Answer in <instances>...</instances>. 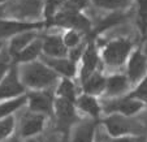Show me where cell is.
<instances>
[{
	"instance_id": "obj_1",
	"label": "cell",
	"mask_w": 147,
	"mask_h": 142,
	"mask_svg": "<svg viewBox=\"0 0 147 142\" xmlns=\"http://www.w3.org/2000/svg\"><path fill=\"white\" fill-rule=\"evenodd\" d=\"M17 67L22 84L26 89H30L31 91L50 90V87L60 80V77L43 60H36Z\"/></svg>"
},
{
	"instance_id": "obj_2",
	"label": "cell",
	"mask_w": 147,
	"mask_h": 142,
	"mask_svg": "<svg viewBox=\"0 0 147 142\" xmlns=\"http://www.w3.org/2000/svg\"><path fill=\"white\" fill-rule=\"evenodd\" d=\"M133 51V42L128 38L112 39L106 42L102 47H99L102 64L112 69H119L126 65V62Z\"/></svg>"
},
{
	"instance_id": "obj_3",
	"label": "cell",
	"mask_w": 147,
	"mask_h": 142,
	"mask_svg": "<svg viewBox=\"0 0 147 142\" xmlns=\"http://www.w3.org/2000/svg\"><path fill=\"white\" fill-rule=\"evenodd\" d=\"M47 28L46 21H24L16 18L0 20V41L5 42L25 31H40Z\"/></svg>"
},
{
	"instance_id": "obj_4",
	"label": "cell",
	"mask_w": 147,
	"mask_h": 142,
	"mask_svg": "<svg viewBox=\"0 0 147 142\" xmlns=\"http://www.w3.org/2000/svg\"><path fill=\"white\" fill-rule=\"evenodd\" d=\"M100 64H102V60H100L99 47L95 45L94 41H89L87 45H85L80 64H78V74H80L81 82H83L95 72L100 70Z\"/></svg>"
},
{
	"instance_id": "obj_5",
	"label": "cell",
	"mask_w": 147,
	"mask_h": 142,
	"mask_svg": "<svg viewBox=\"0 0 147 142\" xmlns=\"http://www.w3.org/2000/svg\"><path fill=\"white\" fill-rule=\"evenodd\" d=\"M26 93V87L21 81L18 67L13 64L9 72L0 81V102L22 97Z\"/></svg>"
},
{
	"instance_id": "obj_6",
	"label": "cell",
	"mask_w": 147,
	"mask_h": 142,
	"mask_svg": "<svg viewBox=\"0 0 147 142\" xmlns=\"http://www.w3.org/2000/svg\"><path fill=\"white\" fill-rule=\"evenodd\" d=\"M125 68H126L125 74L131 86H136L147 74V56L142 52L141 48H134L126 62Z\"/></svg>"
},
{
	"instance_id": "obj_7",
	"label": "cell",
	"mask_w": 147,
	"mask_h": 142,
	"mask_svg": "<svg viewBox=\"0 0 147 142\" xmlns=\"http://www.w3.org/2000/svg\"><path fill=\"white\" fill-rule=\"evenodd\" d=\"M144 104L141 103L139 100L131 98L129 94L120 98H112L109 102H107L104 106V111L107 114H119L122 116H133L137 112H139L143 108Z\"/></svg>"
},
{
	"instance_id": "obj_8",
	"label": "cell",
	"mask_w": 147,
	"mask_h": 142,
	"mask_svg": "<svg viewBox=\"0 0 147 142\" xmlns=\"http://www.w3.org/2000/svg\"><path fill=\"white\" fill-rule=\"evenodd\" d=\"M28 104L29 110L34 114H51L55 104V98L50 90L43 91H31L28 95Z\"/></svg>"
},
{
	"instance_id": "obj_9",
	"label": "cell",
	"mask_w": 147,
	"mask_h": 142,
	"mask_svg": "<svg viewBox=\"0 0 147 142\" xmlns=\"http://www.w3.org/2000/svg\"><path fill=\"white\" fill-rule=\"evenodd\" d=\"M40 60L46 63L60 78H74L78 74V63L69 57H47L42 55Z\"/></svg>"
},
{
	"instance_id": "obj_10",
	"label": "cell",
	"mask_w": 147,
	"mask_h": 142,
	"mask_svg": "<svg viewBox=\"0 0 147 142\" xmlns=\"http://www.w3.org/2000/svg\"><path fill=\"white\" fill-rule=\"evenodd\" d=\"M104 125H106V129L109 133V136L115 137V138L125 137L134 132V124L129 120V117L119 114L109 115V117L104 120Z\"/></svg>"
},
{
	"instance_id": "obj_11",
	"label": "cell",
	"mask_w": 147,
	"mask_h": 142,
	"mask_svg": "<svg viewBox=\"0 0 147 142\" xmlns=\"http://www.w3.org/2000/svg\"><path fill=\"white\" fill-rule=\"evenodd\" d=\"M43 56L47 57H68L69 51L65 47L61 34H48L42 37Z\"/></svg>"
},
{
	"instance_id": "obj_12",
	"label": "cell",
	"mask_w": 147,
	"mask_h": 142,
	"mask_svg": "<svg viewBox=\"0 0 147 142\" xmlns=\"http://www.w3.org/2000/svg\"><path fill=\"white\" fill-rule=\"evenodd\" d=\"M130 86L131 85L125 73H112L107 77V86L104 94L111 99L124 97V94H129L128 90L130 89Z\"/></svg>"
},
{
	"instance_id": "obj_13",
	"label": "cell",
	"mask_w": 147,
	"mask_h": 142,
	"mask_svg": "<svg viewBox=\"0 0 147 142\" xmlns=\"http://www.w3.org/2000/svg\"><path fill=\"white\" fill-rule=\"evenodd\" d=\"M42 55H43V41H42V35H39L35 41L30 43L28 47H25L18 55L13 57V64L14 65H24L29 64V63L40 60Z\"/></svg>"
},
{
	"instance_id": "obj_14",
	"label": "cell",
	"mask_w": 147,
	"mask_h": 142,
	"mask_svg": "<svg viewBox=\"0 0 147 142\" xmlns=\"http://www.w3.org/2000/svg\"><path fill=\"white\" fill-rule=\"evenodd\" d=\"M76 104L63 98H55L53 110L60 125H70L76 119Z\"/></svg>"
},
{
	"instance_id": "obj_15",
	"label": "cell",
	"mask_w": 147,
	"mask_h": 142,
	"mask_svg": "<svg viewBox=\"0 0 147 142\" xmlns=\"http://www.w3.org/2000/svg\"><path fill=\"white\" fill-rule=\"evenodd\" d=\"M82 84L83 94H89L92 97H99V95L106 93L107 86V76L102 73V70H98L94 74H91L89 78L81 82Z\"/></svg>"
},
{
	"instance_id": "obj_16",
	"label": "cell",
	"mask_w": 147,
	"mask_h": 142,
	"mask_svg": "<svg viewBox=\"0 0 147 142\" xmlns=\"http://www.w3.org/2000/svg\"><path fill=\"white\" fill-rule=\"evenodd\" d=\"M38 37H39L38 31L33 30V31H25V33H21V34H18V35H16V37H13V38L9 39L8 43H7V51H8V53L11 55L12 60H13L14 56L18 55L24 48L28 47L33 41H35Z\"/></svg>"
},
{
	"instance_id": "obj_17",
	"label": "cell",
	"mask_w": 147,
	"mask_h": 142,
	"mask_svg": "<svg viewBox=\"0 0 147 142\" xmlns=\"http://www.w3.org/2000/svg\"><path fill=\"white\" fill-rule=\"evenodd\" d=\"M74 104H76V108L82 111L83 114L89 115V116L92 117V119L99 117L100 112H102V107H100L96 97H92V95H89V94L78 95V98H77Z\"/></svg>"
},
{
	"instance_id": "obj_18",
	"label": "cell",
	"mask_w": 147,
	"mask_h": 142,
	"mask_svg": "<svg viewBox=\"0 0 147 142\" xmlns=\"http://www.w3.org/2000/svg\"><path fill=\"white\" fill-rule=\"evenodd\" d=\"M43 126H45V115L31 112L30 115L26 116L21 125V134L24 137L35 136L43 129Z\"/></svg>"
},
{
	"instance_id": "obj_19",
	"label": "cell",
	"mask_w": 147,
	"mask_h": 142,
	"mask_svg": "<svg viewBox=\"0 0 147 142\" xmlns=\"http://www.w3.org/2000/svg\"><path fill=\"white\" fill-rule=\"evenodd\" d=\"M55 94L57 98H63V99H67L69 102L76 103L78 95H77V89H76L74 81L72 78H65V77L60 78Z\"/></svg>"
},
{
	"instance_id": "obj_20",
	"label": "cell",
	"mask_w": 147,
	"mask_h": 142,
	"mask_svg": "<svg viewBox=\"0 0 147 142\" xmlns=\"http://www.w3.org/2000/svg\"><path fill=\"white\" fill-rule=\"evenodd\" d=\"M95 126L96 124L94 120H87L77 125L73 134V142H92L95 136Z\"/></svg>"
},
{
	"instance_id": "obj_21",
	"label": "cell",
	"mask_w": 147,
	"mask_h": 142,
	"mask_svg": "<svg viewBox=\"0 0 147 142\" xmlns=\"http://www.w3.org/2000/svg\"><path fill=\"white\" fill-rule=\"evenodd\" d=\"M96 8L108 12H124L133 4V0H90Z\"/></svg>"
},
{
	"instance_id": "obj_22",
	"label": "cell",
	"mask_w": 147,
	"mask_h": 142,
	"mask_svg": "<svg viewBox=\"0 0 147 142\" xmlns=\"http://www.w3.org/2000/svg\"><path fill=\"white\" fill-rule=\"evenodd\" d=\"M28 103V95H22V97L14 98V99H8L0 102V120L5 119V117L12 116L13 112L20 110L22 106Z\"/></svg>"
},
{
	"instance_id": "obj_23",
	"label": "cell",
	"mask_w": 147,
	"mask_h": 142,
	"mask_svg": "<svg viewBox=\"0 0 147 142\" xmlns=\"http://www.w3.org/2000/svg\"><path fill=\"white\" fill-rule=\"evenodd\" d=\"M67 0H46L43 14H45V21L47 24V28H51L55 17L61 12Z\"/></svg>"
},
{
	"instance_id": "obj_24",
	"label": "cell",
	"mask_w": 147,
	"mask_h": 142,
	"mask_svg": "<svg viewBox=\"0 0 147 142\" xmlns=\"http://www.w3.org/2000/svg\"><path fill=\"white\" fill-rule=\"evenodd\" d=\"M125 18H126V14H125L124 12H112V13H109L106 18L103 20V21H100V22L95 26L94 31L98 34L103 33V31H106V30H108V29L121 24Z\"/></svg>"
},
{
	"instance_id": "obj_25",
	"label": "cell",
	"mask_w": 147,
	"mask_h": 142,
	"mask_svg": "<svg viewBox=\"0 0 147 142\" xmlns=\"http://www.w3.org/2000/svg\"><path fill=\"white\" fill-rule=\"evenodd\" d=\"M61 35H63V41H64V45L68 48V51H73L76 48L83 46L82 45L83 34L74 30V29H65L64 33H61Z\"/></svg>"
},
{
	"instance_id": "obj_26",
	"label": "cell",
	"mask_w": 147,
	"mask_h": 142,
	"mask_svg": "<svg viewBox=\"0 0 147 142\" xmlns=\"http://www.w3.org/2000/svg\"><path fill=\"white\" fill-rule=\"evenodd\" d=\"M129 95L134 99L139 100L141 103L147 104V74L133 87L131 91H129Z\"/></svg>"
},
{
	"instance_id": "obj_27",
	"label": "cell",
	"mask_w": 147,
	"mask_h": 142,
	"mask_svg": "<svg viewBox=\"0 0 147 142\" xmlns=\"http://www.w3.org/2000/svg\"><path fill=\"white\" fill-rule=\"evenodd\" d=\"M14 131V119L13 116L5 117L0 120V141L8 138Z\"/></svg>"
},
{
	"instance_id": "obj_28",
	"label": "cell",
	"mask_w": 147,
	"mask_h": 142,
	"mask_svg": "<svg viewBox=\"0 0 147 142\" xmlns=\"http://www.w3.org/2000/svg\"><path fill=\"white\" fill-rule=\"evenodd\" d=\"M13 67V60H12L11 55L7 51V46L3 50V52L0 53V81L3 80V77L9 72V69Z\"/></svg>"
},
{
	"instance_id": "obj_29",
	"label": "cell",
	"mask_w": 147,
	"mask_h": 142,
	"mask_svg": "<svg viewBox=\"0 0 147 142\" xmlns=\"http://www.w3.org/2000/svg\"><path fill=\"white\" fill-rule=\"evenodd\" d=\"M137 4H138L139 25L144 31L147 28V0H137Z\"/></svg>"
},
{
	"instance_id": "obj_30",
	"label": "cell",
	"mask_w": 147,
	"mask_h": 142,
	"mask_svg": "<svg viewBox=\"0 0 147 142\" xmlns=\"http://www.w3.org/2000/svg\"><path fill=\"white\" fill-rule=\"evenodd\" d=\"M89 3H91L90 0H67L64 8L73 12H83V9L86 8Z\"/></svg>"
},
{
	"instance_id": "obj_31",
	"label": "cell",
	"mask_w": 147,
	"mask_h": 142,
	"mask_svg": "<svg viewBox=\"0 0 147 142\" xmlns=\"http://www.w3.org/2000/svg\"><path fill=\"white\" fill-rule=\"evenodd\" d=\"M109 142H136V139L133 137H129V136H125V137H119V138H115Z\"/></svg>"
},
{
	"instance_id": "obj_32",
	"label": "cell",
	"mask_w": 147,
	"mask_h": 142,
	"mask_svg": "<svg viewBox=\"0 0 147 142\" xmlns=\"http://www.w3.org/2000/svg\"><path fill=\"white\" fill-rule=\"evenodd\" d=\"M4 9H5V4H3V5H0V20L5 18V17H4Z\"/></svg>"
},
{
	"instance_id": "obj_33",
	"label": "cell",
	"mask_w": 147,
	"mask_h": 142,
	"mask_svg": "<svg viewBox=\"0 0 147 142\" xmlns=\"http://www.w3.org/2000/svg\"><path fill=\"white\" fill-rule=\"evenodd\" d=\"M4 48H5V43L4 42H1V41H0V53L3 52V50Z\"/></svg>"
},
{
	"instance_id": "obj_34",
	"label": "cell",
	"mask_w": 147,
	"mask_h": 142,
	"mask_svg": "<svg viewBox=\"0 0 147 142\" xmlns=\"http://www.w3.org/2000/svg\"><path fill=\"white\" fill-rule=\"evenodd\" d=\"M8 1H11V0H0V5H3V4H7Z\"/></svg>"
},
{
	"instance_id": "obj_35",
	"label": "cell",
	"mask_w": 147,
	"mask_h": 142,
	"mask_svg": "<svg viewBox=\"0 0 147 142\" xmlns=\"http://www.w3.org/2000/svg\"><path fill=\"white\" fill-rule=\"evenodd\" d=\"M9 142H21L18 138H12V139H9Z\"/></svg>"
}]
</instances>
